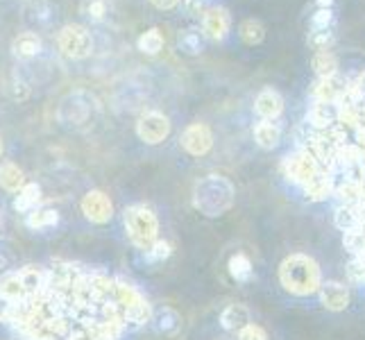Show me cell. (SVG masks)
Returning a JSON list of instances; mask_svg holds the SVG:
<instances>
[{"mask_svg":"<svg viewBox=\"0 0 365 340\" xmlns=\"http://www.w3.org/2000/svg\"><path fill=\"white\" fill-rule=\"evenodd\" d=\"M279 282L284 291L297 297H309L320 291L322 272L316 259L309 254H288L279 266Z\"/></svg>","mask_w":365,"mask_h":340,"instance_id":"cell-1","label":"cell"},{"mask_svg":"<svg viewBox=\"0 0 365 340\" xmlns=\"http://www.w3.org/2000/svg\"><path fill=\"white\" fill-rule=\"evenodd\" d=\"M193 205L205 216H220L234 205V184L220 175H207L193 188Z\"/></svg>","mask_w":365,"mask_h":340,"instance_id":"cell-2","label":"cell"},{"mask_svg":"<svg viewBox=\"0 0 365 340\" xmlns=\"http://www.w3.org/2000/svg\"><path fill=\"white\" fill-rule=\"evenodd\" d=\"M125 232H128L130 241L138 247V249H150L157 241V232H159V220L155 216L153 209H148L143 205H134L130 209H125Z\"/></svg>","mask_w":365,"mask_h":340,"instance_id":"cell-3","label":"cell"},{"mask_svg":"<svg viewBox=\"0 0 365 340\" xmlns=\"http://www.w3.org/2000/svg\"><path fill=\"white\" fill-rule=\"evenodd\" d=\"M114 295H116V304L123 311L125 322H128V320L132 324L150 322V318H153V309H150V304L141 297V293H138L134 286L125 284V282H116Z\"/></svg>","mask_w":365,"mask_h":340,"instance_id":"cell-4","label":"cell"},{"mask_svg":"<svg viewBox=\"0 0 365 340\" xmlns=\"http://www.w3.org/2000/svg\"><path fill=\"white\" fill-rule=\"evenodd\" d=\"M57 43H59L61 53L71 59H86L93 50L91 32L86 30L84 25H78V23L64 25L57 34Z\"/></svg>","mask_w":365,"mask_h":340,"instance_id":"cell-5","label":"cell"},{"mask_svg":"<svg viewBox=\"0 0 365 340\" xmlns=\"http://www.w3.org/2000/svg\"><path fill=\"white\" fill-rule=\"evenodd\" d=\"M318 172H320V163L316 161V157H313L307 148L297 150V153L288 155L284 159V175L299 186H307Z\"/></svg>","mask_w":365,"mask_h":340,"instance_id":"cell-6","label":"cell"},{"mask_svg":"<svg viewBox=\"0 0 365 340\" xmlns=\"http://www.w3.org/2000/svg\"><path fill=\"white\" fill-rule=\"evenodd\" d=\"M136 134L143 143L157 145L161 141H166L170 134V120L168 116H163L159 111H148L143 113L136 123Z\"/></svg>","mask_w":365,"mask_h":340,"instance_id":"cell-7","label":"cell"},{"mask_svg":"<svg viewBox=\"0 0 365 340\" xmlns=\"http://www.w3.org/2000/svg\"><path fill=\"white\" fill-rule=\"evenodd\" d=\"M180 143L188 155L205 157L211 153V148H213V134L205 123H193L182 132Z\"/></svg>","mask_w":365,"mask_h":340,"instance_id":"cell-8","label":"cell"},{"mask_svg":"<svg viewBox=\"0 0 365 340\" xmlns=\"http://www.w3.org/2000/svg\"><path fill=\"white\" fill-rule=\"evenodd\" d=\"M82 213L86 218H89L91 222H98V225H105L111 220V216H114V205H111V200L107 193L103 191H89L84 197H82Z\"/></svg>","mask_w":365,"mask_h":340,"instance_id":"cell-9","label":"cell"},{"mask_svg":"<svg viewBox=\"0 0 365 340\" xmlns=\"http://www.w3.org/2000/svg\"><path fill=\"white\" fill-rule=\"evenodd\" d=\"M232 16L225 7H211L202 14V34L211 41H222L230 34Z\"/></svg>","mask_w":365,"mask_h":340,"instance_id":"cell-10","label":"cell"},{"mask_svg":"<svg viewBox=\"0 0 365 340\" xmlns=\"http://www.w3.org/2000/svg\"><path fill=\"white\" fill-rule=\"evenodd\" d=\"M320 302L327 311L341 313L349 306V288L341 282H322L320 286Z\"/></svg>","mask_w":365,"mask_h":340,"instance_id":"cell-11","label":"cell"},{"mask_svg":"<svg viewBox=\"0 0 365 340\" xmlns=\"http://www.w3.org/2000/svg\"><path fill=\"white\" fill-rule=\"evenodd\" d=\"M347 89H349L347 82L334 75V78L318 80L313 84V98H316V103H341Z\"/></svg>","mask_w":365,"mask_h":340,"instance_id":"cell-12","label":"cell"},{"mask_svg":"<svg viewBox=\"0 0 365 340\" xmlns=\"http://www.w3.org/2000/svg\"><path fill=\"white\" fill-rule=\"evenodd\" d=\"M255 111L261 120H277L284 111V98L274 89H263L255 100Z\"/></svg>","mask_w":365,"mask_h":340,"instance_id":"cell-13","label":"cell"},{"mask_svg":"<svg viewBox=\"0 0 365 340\" xmlns=\"http://www.w3.org/2000/svg\"><path fill=\"white\" fill-rule=\"evenodd\" d=\"M341 118V105L338 103H316L309 111V123L316 128V132L329 130L331 125Z\"/></svg>","mask_w":365,"mask_h":340,"instance_id":"cell-14","label":"cell"},{"mask_svg":"<svg viewBox=\"0 0 365 340\" xmlns=\"http://www.w3.org/2000/svg\"><path fill=\"white\" fill-rule=\"evenodd\" d=\"M334 177H331V172L329 170H320L316 177H313L307 186H302L304 188V195L311 200V202H322V200H327L329 195H334Z\"/></svg>","mask_w":365,"mask_h":340,"instance_id":"cell-15","label":"cell"},{"mask_svg":"<svg viewBox=\"0 0 365 340\" xmlns=\"http://www.w3.org/2000/svg\"><path fill=\"white\" fill-rule=\"evenodd\" d=\"M11 53L19 59H32L41 53V36L36 32H23L11 41Z\"/></svg>","mask_w":365,"mask_h":340,"instance_id":"cell-16","label":"cell"},{"mask_svg":"<svg viewBox=\"0 0 365 340\" xmlns=\"http://www.w3.org/2000/svg\"><path fill=\"white\" fill-rule=\"evenodd\" d=\"M255 141L259 143V148L263 150H272L279 145L282 141V130L279 125L272 120H261L255 125Z\"/></svg>","mask_w":365,"mask_h":340,"instance_id":"cell-17","label":"cell"},{"mask_svg":"<svg viewBox=\"0 0 365 340\" xmlns=\"http://www.w3.org/2000/svg\"><path fill=\"white\" fill-rule=\"evenodd\" d=\"M220 324L227 331H241L245 324H250V311L243 304H230L220 313Z\"/></svg>","mask_w":365,"mask_h":340,"instance_id":"cell-18","label":"cell"},{"mask_svg":"<svg viewBox=\"0 0 365 340\" xmlns=\"http://www.w3.org/2000/svg\"><path fill=\"white\" fill-rule=\"evenodd\" d=\"M28 184L25 182V172L16 166V163H0V186L9 193H19L21 188Z\"/></svg>","mask_w":365,"mask_h":340,"instance_id":"cell-19","label":"cell"},{"mask_svg":"<svg viewBox=\"0 0 365 340\" xmlns=\"http://www.w3.org/2000/svg\"><path fill=\"white\" fill-rule=\"evenodd\" d=\"M0 297L11 302V304H16V302H23L28 297V293H25V288L19 279V272H7L5 277H0Z\"/></svg>","mask_w":365,"mask_h":340,"instance_id":"cell-20","label":"cell"},{"mask_svg":"<svg viewBox=\"0 0 365 340\" xmlns=\"http://www.w3.org/2000/svg\"><path fill=\"white\" fill-rule=\"evenodd\" d=\"M39 202H41V186L39 184H25L14 200V209L19 213H30L39 207Z\"/></svg>","mask_w":365,"mask_h":340,"instance_id":"cell-21","label":"cell"},{"mask_svg":"<svg viewBox=\"0 0 365 340\" xmlns=\"http://www.w3.org/2000/svg\"><path fill=\"white\" fill-rule=\"evenodd\" d=\"M311 66H313V71H316V75L320 80H327V78H334V75H338V59H336L334 53H329V50L313 55Z\"/></svg>","mask_w":365,"mask_h":340,"instance_id":"cell-22","label":"cell"},{"mask_svg":"<svg viewBox=\"0 0 365 340\" xmlns=\"http://www.w3.org/2000/svg\"><path fill=\"white\" fill-rule=\"evenodd\" d=\"M334 225L341 232H349V230H354V227H359L361 216H359L356 205H341V207H338L334 211Z\"/></svg>","mask_w":365,"mask_h":340,"instance_id":"cell-23","label":"cell"},{"mask_svg":"<svg viewBox=\"0 0 365 340\" xmlns=\"http://www.w3.org/2000/svg\"><path fill=\"white\" fill-rule=\"evenodd\" d=\"M178 48L184 55H200L205 50V34L200 30H184L178 39Z\"/></svg>","mask_w":365,"mask_h":340,"instance_id":"cell-24","label":"cell"},{"mask_svg":"<svg viewBox=\"0 0 365 340\" xmlns=\"http://www.w3.org/2000/svg\"><path fill=\"white\" fill-rule=\"evenodd\" d=\"M136 48L141 50L143 55H159L161 50H163V34L157 30V28H153V30H148V32H143L141 36H138V41H136Z\"/></svg>","mask_w":365,"mask_h":340,"instance_id":"cell-25","label":"cell"},{"mask_svg":"<svg viewBox=\"0 0 365 340\" xmlns=\"http://www.w3.org/2000/svg\"><path fill=\"white\" fill-rule=\"evenodd\" d=\"M238 32H241V39L247 46H259V43H263V39H266V28H263L261 21H257V19L243 21Z\"/></svg>","mask_w":365,"mask_h":340,"instance_id":"cell-26","label":"cell"},{"mask_svg":"<svg viewBox=\"0 0 365 340\" xmlns=\"http://www.w3.org/2000/svg\"><path fill=\"white\" fill-rule=\"evenodd\" d=\"M343 245L351 257H363L365 254V225H359L354 230L343 232Z\"/></svg>","mask_w":365,"mask_h":340,"instance_id":"cell-27","label":"cell"},{"mask_svg":"<svg viewBox=\"0 0 365 340\" xmlns=\"http://www.w3.org/2000/svg\"><path fill=\"white\" fill-rule=\"evenodd\" d=\"M19 279H21V284L25 288V293L36 295L41 291V286H43V272L39 268H34V266H28V268L19 270Z\"/></svg>","mask_w":365,"mask_h":340,"instance_id":"cell-28","label":"cell"},{"mask_svg":"<svg viewBox=\"0 0 365 340\" xmlns=\"http://www.w3.org/2000/svg\"><path fill=\"white\" fill-rule=\"evenodd\" d=\"M114 286H116V282L109 279L105 274H93L89 279V291L96 302H105L109 295H114Z\"/></svg>","mask_w":365,"mask_h":340,"instance_id":"cell-29","label":"cell"},{"mask_svg":"<svg viewBox=\"0 0 365 340\" xmlns=\"http://www.w3.org/2000/svg\"><path fill=\"white\" fill-rule=\"evenodd\" d=\"M57 222H59V216L53 209H34L28 213L30 230H46V227H55Z\"/></svg>","mask_w":365,"mask_h":340,"instance_id":"cell-30","label":"cell"},{"mask_svg":"<svg viewBox=\"0 0 365 340\" xmlns=\"http://www.w3.org/2000/svg\"><path fill=\"white\" fill-rule=\"evenodd\" d=\"M157 326H159V331L163 334H178L180 331V326H182V318H180V313L178 311H173L168 306H163L157 316Z\"/></svg>","mask_w":365,"mask_h":340,"instance_id":"cell-31","label":"cell"},{"mask_svg":"<svg viewBox=\"0 0 365 340\" xmlns=\"http://www.w3.org/2000/svg\"><path fill=\"white\" fill-rule=\"evenodd\" d=\"M227 268H230L232 279H236V282L243 284V282L252 279V261L245 254H234L227 263Z\"/></svg>","mask_w":365,"mask_h":340,"instance_id":"cell-32","label":"cell"},{"mask_svg":"<svg viewBox=\"0 0 365 340\" xmlns=\"http://www.w3.org/2000/svg\"><path fill=\"white\" fill-rule=\"evenodd\" d=\"M334 41H336V36H334L331 28L329 30H311L309 39H307L309 48L316 50V53H324V50H329L334 46Z\"/></svg>","mask_w":365,"mask_h":340,"instance_id":"cell-33","label":"cell"},{"mask_svg":"<svg viewBox=\"0 0 365 340\" xmlns=\"http://www.w3.org/2000/svg\"><path fill=\"white\" fill-rule=\"evenodd\" d=\"M109 9V0H82L80 3V11L91 21H103L107 16Z\"/></svg>","mask_w":365,"mask_h":340,"instance_id":"cell-34","label":"cell"},{"mask_svg":"<svg viewBox=\"0 0 365 340\" xmlns=\"http://www.w3.org/2000/svg\"><path fill=\"white\" fill-rule=\"evenodd\" d=\"M173 254V247H170V243H166V241H157L150 245V249H145V257H148V261H163V259H168Z\"/></svg>","mask_w":365,"mask_h":340,"instance_id":"cell-35","label":"cell"},{"mask_svg":"<svg viewBox=\"0 0 365 340\" xmlns=\"http://www.w3.org/2000/svg\"><path fill=\"white\" fill-rule=\"evenodd\" d=\"M341 103H365V73H361V78L356 80V84L349 86Z\"/></svg>","mask_w":365,"mask_h":340,"instance_id":"cell-36","label":"cell"},{"mask_svg":"<svg viewBox=\"0 0 365 340\" xmlns=\"http://www.w3.org/2000/svg\"><path fill=\"white\" fill-rule=\"evenodd\" d=\"M334 23V11L331 9H318L311 16V30H329Z\"/></svg>","mask_w":365,"mask_h":340,"instance_id":"cell-37","label":"cell"},{"mask_svg":"<svg viewBox=\"0 0 365 340\" xmlns=\"http://www.w3.org/2000/svg\"><path fill=\"white\" fill-rule=\"evenodd\" d=\"M347 274H349V279L354 284L365 282V261H363V257H351L349 266H347Z\"/></svg>","mask_w":365,"mask_h":340,"instance_id":"cell-38","label":"cell"},{"mask_svg":"<svg viewBox=\"0 0 365 340\" xmlns=\"http://www.w3.org/2000/svg\"><path fill=\"white\" fill-rule=\"evenodd\" d=\"M238 340H268V334L261 329L259 324H245L241 331H238Z\"/></svg>","mask_w":365,"mask_h":340,"instance_id":"cell-39","label":"cell"},{"mask_svg":"<svg viewBox=\"0 0 365 340\" xmlns=\"http://www.w3.org/2000/svg\"><path fill=\"white\" fill-rule=\"evenodd\" d=\"M184 7H186L188 14H195V16L205 14V11H207L205 0H184Z\"/></svg>","mask_w":365,"mask_h":340,"instance_id":"cell-40","label":"cell"},{"mask_svg":"<svg viewBox=\"0 0 365 340\" xmlns=\"http://www.w3.org/2000/svg\"><path fill=\"white\" fill-rule=\"evenodd\" d=\"M11 313H14V304H11V302H7V299L0 297V322H9Z\"/></svg>","mask_w":365,"mask_h":340,"instance_id":"cell-41","label":"cell"},{"mask_svg":"<svg viewBox=\"0 0 365 340\" xmlns=\"http://www.w3.org/2000/svg\"><path fill=\"white\" fill-rule=\"evenodd\" d=\"M157 9H161V11H168V9H175L180 5V0H150Z\"/></svg>","mask_w":365,"mask_h":340,"instance_id":"cell-42","label":"cell"},{"mask_svg":"<svg viewBox=\"0 0 365 340\" xmlns=\"http://www.w3.org/2000/svg\"><path fill=\"white\" fill-rule=\"evenodd\" d=\"M354 138H356V143H354V145L361 150V153H365V125H363V128H356Z\"/></svg>","mask_w":365,"mask_h":340,"instance_id":"cell-43","label":"cell"},{"mask_svg":"<svg viewBox=\"0 0 365 340\" xmlns=\"http://www.w3.org/2000/svg\"><path fill=\"white\" fill-rule=\"evenodd\" d=\"M316 3H318V9H331L334 0H316Z\"/></svg>","mask_w":365,"mask_h":340,"instance_id":"cell-44","label":"cell"},{"mask_svg":"<svg viewBox=\"0 0 365 340\" xmlns=\"http://www.w3.org/2000/svg\"><path fill=\"white\" fill-rule=\"evenodd\" d=\"M0 155H3V138H0Z\"/></svg>","mask_w":365,"mask_h":340,"instance_id":"cell-45","label":"cell"}]
</instances>
